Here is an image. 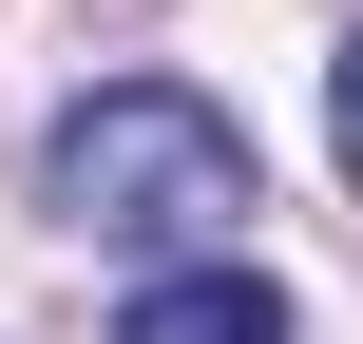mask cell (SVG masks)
Returning <instances> with one entry per match:
<instances>
[{
	"mask_svg": "<svg viewBox=\"0 0 363 344\" xmlns=\"http://www.w3.org/2000/svg\"><path fill=\"white\" fill-rule=\"evenodd\" d=\"M38 192H57V230H115V249H211V230H249V134H230L191 77H115V96H77V115H57Z\"/></svg>",
	"mask_w": 363,
	"mask_h": 344,
	"instance_id": "6da1fadb",
	"label": "cell"
},
{
	"mask_svg": "<svg viewBox=\"0 0 363 344\" xmlns=\"http://www.w3.org/2000/svg\"><path fill=\"white\" fill-rule=\"evenodd\" d=\"M115 344H287V287L268 268H153L115 306Z\"/></svg>",
	"mask_w": 363,
	"mask_h": 344,
	"instance_id": "7a4b0ae2",
	"label": "cell"
},
{
	"mask_svg": "<svg viewBox=\"0 0 363 344\" xmlns=\"http://www.w3.org/2000/svg\"><path fill=\"white\" fill-rule=\"evenodd\" d=\"M325 134H345V172H363V38L325 57Z\"/></svg>",
	"mask_w": 363,
	"mask_h": 344,
	"instance_id": "3957f363",
	"label": "cell"
}]
</instances>
